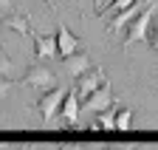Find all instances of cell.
Returning <instances> with one entry per match:
<instances>
[{
    "mask_svg": "<svg viewBox=\"0 0 158 150\" xmlns=\"http://www.w3.org/2000/svg\"><path fill=\"white\" fill-rule=\"evenodd\" d=\"M155 3H158V0H144V3L138 6L130 17H124V20H122V26L116 28V31H118V45H122V48H127L133 40H138V37H144L150 11L155 9Z\"/></svg>",
    "mask_w": 158,
    "mask_h": 150,
    "instance_id": "cell-1",
    "label": "cell"
},
{
    "mask_svg": "<svg viewBox=\"0 0 158 150\" xmlns=\"http://www.w3.org/2000/svg\"><path fill=\"white\" fill-rule=\"evenodd\" d=\"M79 114H82V102H79L76 91L65 88V96H62V102H59L56 114H54V122H59V127L79 130Z\"/></svg>",
    "mask_w": 158,
    "mask_h": 150,
    "instance_id": "cell-2",
    "label": "cell"
},
{
    "mask_svg": "<svg viewBox=\"0 0 158 150\" xmlns=\"http://www.w3.org/2000/svg\"><path fill=\"white\" fill-rule=\"evenodd\" d=\"M23 85H28V88H40V91H45V88H54L59 79H56V74L45 65V62H31L26 71H23V79H20Z\"/></svg>",
    "mask_w": 158,
    "mask_h": 150,
    "instance_id": "cell-3",
    "label": "cell"
},
{
    "mask_svg": "<svg viewBox=\"0 0 158 150\" xmlns=\"http://www.w3.org/2000/svg\"><path fill=\"white\" fill-rule=\"evenodd\" d=\"M65 96V88L62 85H54V88H45V91H40V96H37V114L43 122H54V114H56V108L59 102H62Z\"/></svg>",
    "mask_w": 158,
    "mask_h": 150,
    "instance_id": "cell-4",
    "label": "cell"
},
{
    "mask_svg": "<svg viewBox=\"0 0 158 150\" xmlns=\"http://www.w3.org/2000/svg\"><path fill=\"white\" fill-rule=\"evenodd\" d=\"M113 105V91H110V82L107 79H99V85L88 93V96L82 99V110H105Z\"/></svg>",
    "mask_w": 158,
    "mask_h": 150,
    "instance_id": "cell-5",
    "label": "cell"
},
{
    "mask_svg": "<svg viewBox=\"0 0 158 150\" xmlns=\"http://www.w3.org/2000/svg\"><path fill=\"white\" fill-rule=\"evenodd\" d=\"M144 0H116V3L102 14V17H107V31H113V28H118L122 26V20L124 17H130L138 6H141Z\"/></svg>",
    "mask_w": 158,
    "mask_h": 150,
    "instance_id": "cell-6",
    "label": "cell"
},
{
    "mask_svg": "<svg viewBox=\"0 0 158 150\" xmlns=\"http://www.w3.org/2000/svg\"><path fill=\"white\" fill-rule=\"evenodd\" d=\"M54 37H56V60H62V62H65L68 57H73L76 51H82L79 40L73 37V31H71L68 26H56Z\"/></svg>",
    "mask_w": 158,
    "mask_h": 150,
    "instance_id": "cell-7",
    "label": "cell"
},
{
    "mask_svg": "<svg viewBox=\"0 0 158 150\" xmlns=\"http://www.w3.org/2000/svg\"><path fill=\"white\" fill-rule=\"evenodd\" d=\"M0 26H3V28H11V31H17V34H34L26 9H20V6H17L14 11H9V14L0 17Z\"/></svg>",
    "mask_w": 158,
    "mask_h": 150,
    "instance_id": "cell-8",
    "label": "cell"
},
{
    "mask_svg": "<svg viewBox=\"0 0 158 150\" xmlns=\"http://www.w3.org/2000/svg\"><path fill=\"white\" fill-rule=\"evenodd\" d=\"M34 60H56V37L34 31Z\"/></svg>",
    "mask_w": 158,
    "mask_h": 150,
    "instance_id": "cell-9",
    "label": "cell"
},
{
    "mask_svg": "<svg viewBox=\"0 0 158 150\" xmlns=\"http://www.w3.org/2000/svg\"><path fill=\"white\" fill-rule=\"evenodd\" d=\"M65 65H68L71 79H76L82 71H88V68L93 65V57H90V51H85V48H82V51H76L73 57H68V60H65Z\"/></svg>",
    "mask_w": 158,
    "mask_h": 150,
    "instance_id": "cell-10",
    "label": "cell"
},
{
    "mask_svg": "<svg viewBox=\"0 0 158 150\" xmlns=\"http://www.w3.org/2000/svg\"><path fill=\"white\" fill-rule=\"evenodd\" d=\"M141 40L147 43L150 51H158V11L152 9L150 11V20H147V28H144V37Z\"/></svg>",
    "mask_w": 158,
    "mask_h": 150,
    "instance_id": "cell-11",
    "label": "cell"
},
{
    "mask_svg": "<svg viewBox=\"0 0 158 150\" xmlns=\"http://www.w3.org/2000/svg\"><path fill=\"white\" fill-rule=\"evenodd\" d=\"M130 122H133V108L118 105L116 108V130H130Z\"/></svg>",
    "mask_w": 158,
    "mask_h": 150,
    "instance_id": "cell-12",
    "label": "cell"
},
{
    "mask_svg": "<svg viewBox=\"0 0 158 150\" xmlns=\"http://www.w3.org/2000/svg\"><path fill=\"white\" fill-rule=\"evenodd\" d=\"M130 144H124V142H105L102 147H96V150H127Z\"/></svg>",
    "mask_w": 158,
    "mask_h": 150,
    "instance_id": "cell-13",
    "label": "cell"
},
{
    "mask_svg": "<svg viewBox=\"0 0 158 150\" xmlns=\"http://www.w3.org/2000/svg\"><path fill=\"white\" fill-rule=\"evenodd\" d=\"M40 3H45L48 9H56V3H59V0H40Z\"/></svg>",
    "mask_w": 158,
    "mask_h": 150,
    "instance_id": "cell-14",
    "label": "cell"
},
{
    "mask_svg": "<svg viewBox=\"0 0 158 150\" xmlns=\"http://www.w3.org/2000/svg\"><path fill=\"white\" fill-rule=\"evenodd\" d=\"M127 150H147V147H144V144H130Z\"/></svg>",
    "mask_w": 158,
    "mask_h": 150,
    "instance_id": "cell-15",
    "label": "cell"
},
{
    "mask_svg": "<svg viewBox=\"0 0 158 150\" xmlns=\"http://www.w3.org/2000/svg\"><path fill=\"white\" fill-rule=\"evenodd\" d=\"M155 11H158V3H155Z\"/></svg>",
    "mask_w": 158,
    "mask_h": 150,
    "instance_id": "cell-16",
    "label": "cell"
}]
</instances>
